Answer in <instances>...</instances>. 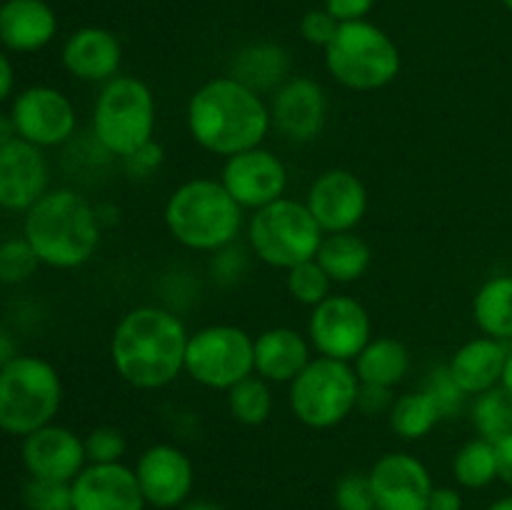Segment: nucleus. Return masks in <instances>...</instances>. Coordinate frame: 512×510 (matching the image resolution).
Wrapping results in <instances>:
<instances>
[{
  "label": "nucleus",
  "mask_w": 512,
  "mask_h": 510,
  "mask_svg": "<svg viewBox=\"0 0 512 510\" xmlns=\"http://www.w3.org/2000/svg\"><path fill=\"white\" fill-rule=\"evenodd\" d=\"M23 465L30 478L73 483L88 465L83 438L65 425H45L23 438Z\"/></svg>",
  "instance_id": "a211bd4d"
},
{
  "label": "nucleus",
  "mask_w": 512,
  "mask_h": 510,
  "mask_svg": "<svg viewBox=\"0 0 512 510\" xmlns=\"http://www.w3.org/2000/svg\"><path fill=\"white\" fill-rule=\"evenodd\" d=\"M273 128L290 143H310L320 138L328 123V93L323 85L305 75H293L270 95Z\"/></svg>",
  "instance_id": "dca6fc26"
},
{
  "label": "nucleus",
  "mask_w": 512,
  "mask_h": 510,
  "mask_svg": "<svg viewBox=\"0 0 512 510\" xmlns=\"http://www.w3.org/2000/svg\"><path fill=\"white\" fill-rule=\"evenodd\" d=\"M93 140L115 160L135 153L155 140L158 103L145 80L135 75H115L100 85L93 105Z\"/></svg>",
  "instance_id": "39448f33"
},
{
  "label": "nucleus",
  "mask_w": 512,
  "mask_h": 510,
  "mask_svg": "<svg viewBox=\"0 0 512 510\" xmlns=\"http://www.w3.org/2000/svg\"><path fill=\"white\" fill-rule=\"evenodd\" d=\"M500 388L508 390L512 395V350H508V358H505V368H503V378H500Z\"/></svg>",
  "instance_id": "8fccbe9b"
},
{
  "label": "nucleus",
  "mask_w": 512,
  "mask_h": 510,
  "mask_svg": "<svg viewBox=\"0 0 512 510\" xmlns=\"http://www.w3.org/2000/svg\"><path fill=\"white\" fill-rule=\"evenodd\" d=\"M180 510H225V508L218 503H210V500H188Z\"/></svg>",
  "instance_id": "3c124183"
},
{
  "label": "nucleus",
  "mask_w": 512,
  "mask_h": 510,
  "mask_svg": "<svg viewBox=\"0 0 512 510\" xmlns=\"http://www.w3.org/2000/svg\"><path fill=\"white\" fill-rule=\"evenodd\" d=\"M443 423L433 400L425 395V390H413L400 398H395L393 408L388 413V425L398 438L403 440H423Z\"/></svg>",
  "instance_id": "c85d7f7f"
},
{
  "label": "nucleus",
  "mask_w": 512,
  "mask_h": 510,
  "mask_svg": "<svg viewBox=\"0 0 512 510\" xmlns=\"http://www.w3.org/2000/svg\"><path fill=\"white\" fill-rule=\"evenodd\" d=\"M333 280L328 278L318 260H308L295 268L285 270V288L295 303L305 305V308H315L323 303L325 298L333 295Z\"/></svg>",
  "instance_id": "473e14b6"
},
{
  "label": "nucleus",
  "mask_w": 512,
  "mask_h": 510,
  "mask_svg": "<svg viewBox=\"0 0 512 510\" xmlns=\"http://www.w3.org/2000/svg\"><path fill=\"white\" fill-rule=\"evenodd\" d=\"M85 455L88 463L108 465V463H123V455L128 450V438L120 428L115 425H98L90 430L83 438Z\"/></svg>",
  "instance_id": "c9c22d12"
},
{
  "label": "nucleus",
  "mask_w": 512,
  "mask_h": 510,
  "mask_svg": "<svg viewBox=\"0 0 512 510\" xmlns=\"http://www.w3.org/2000/svg\"><path fill=\"white\" fill-rule=\"evenodd\" d=\"M23 238L48 268H83L98 253L103 220L98 208L73 188L48 190L25 213Z\"/></svg>",
  "instance_id": "7ed1b4c3"
},
{
  "label": "nucleus",
  "mask_w": 512,
  "mask_h": 510,
  "mask_svg": "<svg viewBox=\"0 0 512 510\" xmlns=\"http://www.w3.org/2000/svg\"><path fill=\"white\" fill-rule=\"evenodd\" d=\"M58 33V18L45 0H5L0 5V43L15 53H35Z\"/></svg>",
  "instance_id": "5701e85b"
},
{
  "label": "nucleus",
  "mask_w": 512,
  "mask_h": 510,
  "mask_svg": "<svg viewBox=\"0 0 512 510\" xmlns=\"http://www.w3.org/2000/svg\"><path fill=\"white\" fill-rule=\"evenodd\" d=\"M18 138V130H15V123L10 115L0 113V148L8 143H13V140Z\"/></svg>",
  "instance_id": "09e8293b"
},
{
  "label": "nucleus",
  "mask_w": 512,
  "mask_h": 510,
  "mask_svg": "<svg viewBox=\"0 0 512 510\" xmlns=\"http://www.w3.org/2000/svg\"><path fill=\"white\" fill-rule=\"evenodd\" d=\"M423 390H425V395L433 400L435 408H438L440 418L443 420H453L463 413L468 395H465V390L455 383V378L450 375L448 365H440V368L430 370V375L425 378Z\"/></svg>",
  "instance_id": "72a5a7b5"
},
{
  "label": "nucleus",
  "mask_w": 512,
  "mask_h": 510,
  "mask_svg": "<svg viewBox=\"0 0 512 510\" xmlns=\"http://www.w3.org/2000/svg\"><path fill=\"white\" fill-rule=\"evenodd\" d=\"M28 510H73V488L58 480L30 478L23 490Z\"/></svg>",
  "instance_id": "e433bc0d"
},
{
  "label": "nucleus",
  "mask_w": 512,
  "mask_h": 510,
  "mask_svg": "<svg viewBox=\"0 0 512 510\" xmlns=\"http://www.w3.org/2000/svg\"><path fill=\"white\" fill-rule=\"evenodd\" d=\"M378 510H428L433 475L413 453L393 450L375 460L368 473Z\"/></svg>",
  "instance_id": "f3484780"
},
{
  "label": "nucleus",
  "mask_w": 512,
  "mask_h": 510,
  "mask_svg": "<svg viewBox=\"0 0 512 510\" xmlns=\"http://www.w3.org/2000/svg\"><path fill=\"white\" fill-rule=\"evenodd\" d=\"M253 343V335L238 325H205L190 333L188 350H185V373L200 388L228 393L233 385L255 373Z\"/></svg>",
  "instance_id": "9d476101"
},
{
  "label": "nucleus",
  "mask_w": 512,
  "mask_h": 510,
  "mask_svg": "<svg viewBox=\"0 0 512 510\" xmlns=\"http://www.w3.org/2000/svg\"><path fill=\"white\" fill-rule=\"evenodd\" d=\"M165 160V153H163V145L155 143V140H150L148 145H143V148H138L135 153L125 155L120 163H123V170L128 173V178L133 180H148L153 178L155 170L163 165Z\"/></svg>",
  "instance_id": "a19ab883"
},
{
  "label": "nucleus",
  "mask_w": 512,
  "mask_h": 510,
  "mask_svg": "<svg viewBox=\"0 0 512 510\" xmlns=\"http://www.w3.org/2000/svg\"><path fill=\"white\" fill-rule=\"evenodd\" d=\"M18 138L35 148H58L73 140L78 130V113L75 105L63 90L50 85H33L25 88L10 108Z\"/></svg>",
  "instance_id": "f8f14e48"
},
{
  "label": "nucleus",
  "mask_w": 512,
  "mask_h": 510,
  "mask_svg": "<svg viewBox=\"0 0 512 510\" xmlns=\"http://www.w3.org/2000/svg\"><path fill=\"white\" fill-rule=\"evenodd\" d=\"M63 403L60 373L38 355H15L0 368V430L28 438L53 423Z\"/></svg>",
  "instance_id": "0eeeda50"
},
{
  "label": "nucleus",
  "mask_w": 512,
  "mask_h": 510,
  "mask_svg": "<svg viewBox=\"0 0 512 510\" xmlns=\"http://www.w3.org/2000/svg\"><path fill=\"white\" fill-rule=\"evenodd\" d=\"M335 508L338 510H378L368 473H348L335 485Z\"/></svg>",
  "instance_id": "4c0bfd02"
},
{
  "label": "nucleus",
  "mask_w": 512,
  "mask_h": 510,
  "mask_svg": "<svg viewBox=\"0 0 512 510\" xmlns=\"http://www.w3.org/2000/svg\"><path fill=\"white\" fill-rule=\"evenodd\" d=\"M313 360V345L308 335L290 325H275L263 330L253 343L255 375L270 385H290Z\"/></svg>",
  "instance_id": "4be33fe9"
},
{
  "label": "nucleus",
  "mask_w": 512,
  "mask_h": 510,
  "mask_svg": "<svg viewBox=\"0 0 512 510\" xmlns=\"http://www.w3.org/2000/svg\"><path fill=\"white\" fill-rule=\"evenodd\" d=\"M293 58L288 48L278 43H250L235 53L230 75L260 95H273L285 80H290Z\"/></svg>",
  "instance_id": "393cba45"
},
{
  "label": "nucleus",
  "mask_w": 512,
  "mask_h": 510,
  "mask_svg": "<svg viewBox=\"0 0 512 510\" xmlns=\"http://www.w3.org/2000/svg\"><path fill=\"white\" fill-rule=\"evenodd\" d=\"M395 398L390 388H380V385H363L360 383L358 395V410L365 415H388L393 408Z\"/></svg>",
  "instance_id": "79ce46f5"
},
{
  "label": "nucleus",
  "mask_w": 512,
  "mask_h": 510,
  "mask_svg": "<svg viewBox=\"0 0 512 510\" xmlns=\"http://www.w3.org/2000/svg\"><path fill=\"white\" fill-rule=\"evenodd\" d=\"M505 358H508V348L503 345V340L480 335V338L468 340L455 350L453 358L448 360V370L455 383L465 390V395L478 398V395L498 388L500 378H503Z\"/></svg>",
  "instance_id": "b1692460"
},
{
  "label": "nucleus",
  "mask_w": 512,
  "mask_h": 510,
  "mask_svg": "<svg viewBox=\"0 0 512 510\" xmlns=\"http://www.w3.org/2000/svg\"><path fill=\"white\" fill-rule=\"evenodd\" d=\"M473 425L480 438L498 443L512 433V395L498 388L478 395L473 403Z\"/></svg>",
  "instance_id": "2f4dec72"
},
{
  "label": "nucleus",
  "mask_w": 512,
  "mask_h": 510,
  "mask_svg": "<svg viewBox=\"0 0 512 510\" xmlns=\"http://www.w3.org/2000/svg\"><path fill=\"white\" fill-rule=\"evenodd\" d=\"M248 273V250L240 245H228L210 255V275L220 285H235Z\"/></svg>",
  "instance_id": "58836bf2"
},
{
  "label": "nucleus",
  "mask_w": 512,
  "mask_h": 510,
  "mask_svg": "<svg viewBox=\"0 0 512 510\" xmlns=\"http://www.w3.org/2000/svg\"><path fill=\"white\" fill-rule=\"evenodd\" d=\"M428 510H463V495H460L458 488L440 485V488H433V493H430Z\"/></svg>",
  "instance_id": "c03bdc74"
},
{
  "label": "nucleus",
  "mask_w": 512,
  "mask_h": 510,
  "mask_svg": "<svg viewBox=\"0 0 512 510\" xmlns=\"http://www.w3.org/2000/svg\"><path fill=\"white\" fill-rule=\"evenodd\" d=\"M13 65L10 60L0 53V103L8 100V95L13 93Z\"/></svg>",
  "instance_id": "49530a36"
},
{
  "label": "nucleus",
  "mask_w": 512,
  "mask_h": 510,
  "mask_svg": "<svg viewBox=\"0 0 512 510\" xmlns=\"http://www.w3.org/2000/svg\"><path fill=\"white\" fill-rule=\"evenodd\" d=\"M250 250L260 263L278 270H290L315 260L325 233L310 215L305 200L280 198L255 210L245 228Z\"/></svg>",
  "instance_id": "6e6552de"
},
{
  "label": "nucleus",
  "mask_w": 512,
  "mask_h": 510,
  "mask_svg": "<svg viewBox=\"0 0 512 510\" xmlns=\"http://www.w3.org/2000/svg\"><path fill=\"white\" fill-rule=\"evenodd\" d=\"M495 453H498V480L512 488V433L495 443Z\"/></svg>",
  "instance_id": "a18cd8bd"
},
{
  "label": "nucleus",
  "mask_w": 512,
  "mask_h": 510,
  "mask_svg": "<svg viewBox=\"0 0 512 510\" xmlns=\"http://www.w3.org/2000/svg\"><path fill=\"white\" fill-rule=\"evenodd\" d=\"M15 355H18L15 353V340L10 338L5 330H0V368H5V365H8Z\"/></svg>",
  "instance_id": "de8ad7c7"
},
{
  "label": "nucleus",
  "mask_w": 512,
  "mask_h": 510,
  "mask_svg": "<svg viewBox=\"0 0 512 510\" xmlns=\"http://www.w3.org/2000/svg\"><path fill=\"white\" fill-rule=\"evenodd\" d=\"M325 68L330 78L355 93H373L393 83L403 68L398 43L370 20L340 23L338 33L325 48Z\"/></svg>",
  "instance_id": "423d86ee"
},
{
  "label": "nucleus",
  "mask_w": 512,
  "mask_h": 510,
  "mask_svg": "<svg viewBox=\"0 0 512 510\" xmlns=\"http://www.w3.org/2000/svg\"><path fill=\"white\" fill-rule=\"evenodd\" d=\"M225 403H228V413L233 415L235 423L263 425L268 423L275 408L273 385L253 373L225 393Z\"/></svg>",
  "instance_id": "7c9ffc66"
},
{
  "label": "nucleus",
  "mask_w": 512,
  "mask_h": 510,
  "mask_svg": "<svg viewBox=\"0 0 512 510\" xmlns=\"http://www.w3.org/2000/svg\"><path fill=\"white\" fill-rule=\"evenodd\" d=\"M73 488V510H145L135 470L125 463H88L78 478L70 483Z\"/></svg>",
  "instance_id": "aec40b11"
},
{
  "label": "nucleus",
  "mask_w": 512,
  "mask_h": 510,
  "mask_svg": "<svg viewBox=\"0 0 512 510\" xmlns=\"http://www.w3.org/2000/svg\"><path fill=\"white\" fill-rule=\"evenodd\" d=\"M338 28L340 23L325 8L308 10V13L303 15V20H300V35H303L305 43L318 45V48L323 50L328 48L330 40L335 38Z\"/></svg>",
  "instance_id": "ea45409f"
},
{
  "label": "nucleus",
  "mask_w": 512,
  "mask_h": 510,
  "mask_svg": "<svg viewBox=\"0 0 512 510\" xmlns=\"http://www.w3.org/2000/svg\"><path fill=\"white\" fill-rule=\"evenodd\" d=\"M353 368L363 385L395 390L410 373V350L388 335L370 338V343L353 360Z\"/></svg>",
  "instance_id": "bb28decb"
},
{
  "label": "nucleus",
  "mask_w": 512,
  "mask_h": 510,
  "mask_svg": "<svg viewBox=\"0 0 512 510\" xmlns=\"http://www.w3.org/2000/svg\"><path fill=\"white\" fill-rule=\"evenodd\" d=\"M220 183L225 185V190L233 195L240 208L255 213V210L285 198L288 168L280 155H275L265 145H258V148L225 158Z\"/></svg>",
  "instance_id": "ddd939ff"
},
{
  "label": "nucleus",
  "mask_w": 512,
  "mask_h": 510,
  "mask_svg": "<svg viewBox=\"0 0 512 510\" xmlns=\"http://www.w3.org/2000/svg\"><path fill=\"white\" fill-rule=\"evenodd\" d=\"M48 180L43 150L20 138L0 148V208L28 213L48 193Z\"/></svg>",
  "instance_id": "6ab92c4d"
},
{
  "label": "nucleus",
  "mask_w": 512,
  "mask_h": 510,
  "mask_svg": "<svg viewBox=\"0 0 512 510\" xmlns=\"http://www.w3.org/2000/svg\"><path fill=\"white\" fill-rule=\"evenodd\" d=\"M305 205L325 235L348 233L368 213V188L353 170L330 168L310 183Z\"/></svg>",
  "instance_id": "2eb2a0df"
},
{
  "label": "nucleus",
  "mask_w": 512,
  "mask_h": 510,
  "mask_svg": "<svg viewBox=\"0 0 512 510\" xmlns=\"http://www.w3.org/2000/svg\"><path fill=\"white\" fill-rule=\"evenodd\" d=\"M360 380L353 363L333 358H313L308 368L288 385V405L293 418L310 430H330L358 410Z\"/></svg>",
  "instance_id": "1a4fd4ad"
},
{
  "label": "nucleus",
  "mask_w": 512,
  "mask_h": 510,
  "mask_svg": "<svg viewBox=\"0 0 512 510\" xmlns=\"http://www.w3.org/2000/svg\"><path fill=\"white\" fill-rule=\"evenodd\" d=\"M245 210L220 178H190L168 195L163 208L170 238L185 250L213 255L238 243Z\"/></svg>",
  "instance_id": "20e7f679"
},
{
  "label": "nucleus",
  "mask_w": 512,
  "mask_h": 510,
  "mask_svg": "<svg viewBox=\"0 0 512 510\" xmlns=\"http://www.w3.org/2000/svg\"><path fill=\"white\" fill-rule=\"evenodd\" d=\"M40 260L25 238H10L0 243V283L18 285L33 278Z\"/></svg>",
  "instance_id": "f704fd0d"
},
{
  "label": "nucleus",
  "mask_w": 512,
  "mask_h": 510,
  "mask_svg": "<svg viewBox=\"0 0 512 510\" xmlns=\"http://www.w3.org/2000/svg\"><path fill=\"white\" fill-rule=\"evenodd\" d=\"M473 318L488 338H512V275H495L480 285L473 298Z\"/></svg>",
  "instance_id": "cd10ccee"
},
{
  "label": "nucleus",
  "mask_w": 512,
  "mask_h": 510,
  "mask_svg": "<svg viewBox=\"0 0 512 510\" xmlns=\"http://www.w3.org/2000/svg\"><path fill=\"white\" fill-rule=\"evenodd\" d=\"M488 510H512V495H503L495 503L488 505Z\"/></svg>",
  "instance_id": "603ef678"
},
{
  "label": "nucleus",
  "mask_w": 512,
  "mask_h": 510,
  "mask_svg": "<svg viewBox=\"0 0 512 510\" xmlns=\"http://www.w3.org/2000/svg\"><path fill=\"white\" fill-rule=\"evenodd\" d=\"M133 470L148 508L175 510L183 508L190 500L195 485V465L178 445H150L138 455Z\"/></svg>",
  "instance_id": "4468645a"
},
{
  "label": "nucleus",
  "mask_w": 512,
  "mask_h": 510,
  "mask_svg": "<svg viewBox=\"0 0 512 510\" xmlns=\"http://www.w3.org/2000/svg\"><path fill=\"white\" fill-rule=\"evenodd\" d=\"M500 3H503V5H505V8H508V10H510V13H512V0H500Z\"/></svg>",
  "instance_id": "864d4df0"
},
{
  "label": "nucleus",
  "mask_w": 512,
  "mask_h": 510,
  "mask_svg": "<svg viewBox=\"0 0 512 510\" xmlns=\"http://www.w3.org/2000/svg\"><path fill=\"white\" fill-rule=\"evenodd\" d=\"M188 328L163 305L130 308L110 335V363L135 390H163L185 373Z\"/></svg>",
  "instance_id": "f257e3e1"
},
{
  "label": "nucleus",
  "mask_w": 512,
  "mask_h": 510,
  "mask_svg": "<svg viewBox=\"0 0 512 510\" xmlns=\"http://www.w3.org/2000/svg\"><path fill=\"white\" fill-rule=\"evenodd\" d=\"M305 335L323 358L353 363L373 338V320L368 308L353 295H330L310 308Z\"/></svg>",
  "instance_id": "9b49d317"
},
{
  "label": "nucleus",
  "mask_w": 512,
  "mask_h": 510,
  "mask_svg": "<svg viewBox=\"0 0 512 510\" xmlns=\"http://www.w3.org/2000/svg\"><path fill=\"white\" fill-rule=\"evenodd\" d=\"M185 125L198 148L223 160L263 145L273 130L268 100L233 75H218L190 95Z\"/></svg>",
  "instance_id": "f03ea898"
},
{
  "label": "nucleus",
  "mask_w": 512,
  "mask_h": 510,
  "mask_svg": "<svg viewBox=\"0 0 512 510\" xmlns=\"http://www.w3.org/2000/svg\"><path fill=\"white\" fill-rule=\"evenodd\" d=\"M315 260H318L320 268L328 273V278L335 285H348L368 273L370 265H373V248L355 230L330 233L320 243Z\"/></svg>",
  "instance_id": "a878e982"
},
{
  "label": "nucleus",
  "mask_w": 512,
  "mask_h": 510,
  "mask_svg": "<svg viewBox=\"0 0 512 510\" xmlns=\"http://www.w3.org/2000/svg\"><path fill=\"white\" fill-rule=\"evenodd\" d=\"M120 63H123V45L108 28L98 25L80 28L63 45V68L83 83H108L120 75Z\"/></svg>",
  "instance_id": "412c9836"
},
{
  "label": "nucleus",
  "mask_w": 512,
  "mask_h": 510,
  "mask_svg": "<svg viewBox=\"0 0 512 510\" xmlns=\"http://www.w3.org/2000/svg\"><path fill=\"white\" fill-rule=\"evenodd\" d=\"M375 0H325L323 8L333 15L338 23H355V20H365L373 10Z\"/></svg>",
  "instance_id": "37998d69"
},
{
  "label": "nucleus",
  "mask_w": 512,
  "mask_h": 510,
  "mask_svg": "<svg viewBox=\"0 0 512 510\" xmlns=\"http://www.w3.org/2000/svg\"><path fill=\"white\" fill-rule=\"evenodd\" d=\"M453 478L460 488L480 490L498 480V453L495 443L485 438H473L453 455Z\"/></svg>",
  "instance_id": "c756f323"
}]
</instances>
